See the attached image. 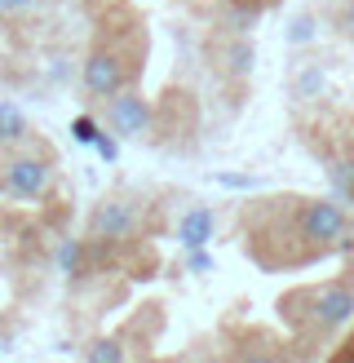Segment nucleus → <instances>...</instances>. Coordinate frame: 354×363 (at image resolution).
I'll use <instances>...</instances> for the list:
<instances>
[{"mask_svg": "<svg viewBox=\"0 0 354 363\" xmlns=\"http://www.w3.org/2000/svg\"><path fill=\"white\" fill-rule=\"evenodd\" d=\"M279 311L301 337L336 333L354 315V279H328V284L292 288V293L279 297Z\"/></svg>", "mask_w": 354, "mask_h": 363, "instance_id": "f257e3e1", "label": "nucleus"}, {"mask_svg": "<svg viewBox=\"0 0 354 363\" xmlns=\"http://www.w3.org/2000/svg\"><path fill=\"white\" fill-rule=\"evenodd\" d=\"M142 76V62H133L124 49L98 40L84 58V71H80V84L88 98H115L120 89H133V80Z\"/></svg>", "mask_w": 354, "mask_h": 363, "instance_id": "f03ea898", "label": "nucleus"}, {"mask_svg": "<svg viewBox=\"0 0 354 363\" xmlns=\"http://www.w3.org/2000/svg\"><path fill=\"white\" fill-rule=\"evenodd\" d=\"M292 217H297V226L301 235L314 244V248H324V252H341L350 248V217L341 204H332V199H319V195H306V199H297L292 204Z\"/></svg>", "mask_w": 354, "mask_h": 363, "instance_id": "7ed1b4c3", "label": "nucleus"}, {"mask_svg": "<svg viewBox=\"0 0 354 363\" xmlns=\"http://www.w3.org/2000/svg\"><path fill=\"white\" fill-rule=\"evenodd\" d=\"M142 204H133L129 195H106L88 213V240H111V244H129L142 240Z\"/></svg>", "mask_w": 354, "mask_h": 363, "instance_id": "20e7f679", "label": "nucleus"}, {"mask_svg": "<svg viewBox=\"0 0 354 363\" xmlns=\"http://www.w3.org/2000/svg\"><path fill=\"white\" fill-rule=\"evenodd\" d=\"M49 182H53L49 151H40V155L23 151V155H9L0 164V195H9V199H35L49 191Z\"/></svg>", "mask_w": 354, "mask_h": 363, "instance_id": "39448f33", "label": "nucleus"}, {"mask_svg": "<svg viewBox=\"0 0 354 363\" xmlns=\"http://www.w3.org/2000/svg\"><path fill=\"white\" fill-rule=\"evenodd\" d=\"M155 116H159V142H173V147H182V142L200 129V106H195V98L186 94V89H169L164 102L155 106Z\"/></svg>", "mask_w": 354, "mask_h": 363, "instance_id": "423d86ee", "label": "nucleus"}, {"mask_svg": "<svg viewBox=\"0 0 354 363\" xmlns=\"http://www.w3.org/2000/svg\"><path fill=\"white\" fill-rule=\"evenodd\" d=\"M106 120H111V129L120 138H147L151 124H155V106L147 98L124 94V89H120L115 98H106Z\"/></svg>", "mask_w": 354, "mask_h": 363, "instance_id": "0eeeda50", "label": "nucleus"}, {"mask_svg": "<svg viewBox=\"0 0 354 363\" xmlns=\"http://www.w3.org/2000/svg\"><path fill=\"white\" fill-rule=\"evenodd\" d=\"M212 53H217V67L222 71H235V76H248L253 71V40L248 35H222V40H212Z\"/></svg>", "mask_w": 354, "mask_h": 363, "instance_id": "6e6552de", "label": "nucleus"}, {"mask_svg": "<svg viewBox=\"0 0 354 363\" xmlns=\"http://www.w3.org/2000/svg\"><path fill=\"white\" fill-rule=\"evenodd\" d=\"M177 240L186 248H204L212 240V208H190L182 217V226H177Z\"/></svg>", "mask_w": 354, "mask_h": 363, "instance_id": "1a4fd4ad", "label": "nucleus"}, {"mask_svg": "<svg viewBox=\"0 0 354 363\" xmlns=\"http://www.w3.org/2000/svg\"><path fill=\"white\" fill-rule=\"evenodd\" d=\"M58 270L67 279H84V240H62L58 244Z\"/></svg>", "mask_w": 354, "mask_h": 363, "instance_id": "9d476101", "label": "nucleus"}, {"mask_svg": "<svg viewBox=\"0 0 354 363\" xmlns=\"http://www.w3.org/2000/svg\"><path fill=\"white\" fill-rule=\"evenodd\" d=\"M0 138L5 142H23L27 138V120H23V111H18L13 102H0Z\"/></svg>", "mask_w": 354, "mask_h": 363, "instance_id": "9b49d317", "label": "nucleus"}, {"mask_svg": "<svg viewBox=\"0 0 354 363\" xmlns=\"http://www.w3.org/2000/svg\"><path fill=\"white\" fill-rule=\"evenodd\" d=\"M84 359H88V363H124V346L106 337V341H93V346L84 350Z\"/></svg>", "mask_w": 354, "mask_h": 363, "instance_id": "f8f14e48", "label": "nucleus"}, {"mask_svg": "<svg viewBox=\"0 0 354 363\" xmlns=\"http://www.w3.org/2000/svg\"><path fill=\"white\" fill-rule=\"evenodd\" d=\"M230 363H292L283 350H275V346H253V350H239Z\"/></svg>", "mask_w": 354, "mask_h": 363, "instance_id": "ddd939ff", "label": "nucleus"}, {"mask_svg": "<svg viewBox=\"0 0 354 363\" xmlns=\"http://www.w3.org/2000/svg\"><path fill=\"white\" fill-rule=\"evenodd\" d=\"M292 89L297 94H319V89H324V71L319 67H297L292 71Z\"/></svg>", "mask_w": 354, "mask_h": 363, "instance_id": "4468645a", "label": "nucleus"}, {"mask_svg": "<svg viewBox=\"0 0 354 363\" xmlns=\"http://www.w3.org/2000/svg\"><path fill=\"white\" fill-rule=\"evenodd\" d=\"M71 133H76V142H84V147H93V142L102 138L98 120H88V116H76V124H71Z\"/></svg>", "mask_w": 354, "mask_h": 363, "instance_id": "2eb2a0df", "label": "nucleus"}, {"mask_svg": "<svg viewBox=\"0 0 354 363\" xmlns=\"http://www.w3.org/2000/svg\"><path fill=\"white\" fill-rule=\"evenodd\" d=\"M336 27H341L346 35H354V0H346V5H336Z\"/></svg>", "mask_w": 354, "mask_h": 363, "instance_id": "dca6fc26", "label": "nucleus"}, {"mask_svg": "<svg viewBox=\"0 0 354 363\" xmlns=\"http://www.w3.org/2000/svg\"><path fill=\"white\" fill-rule=\"evenodd\" d=\"M40 0H0V13H31Z\"/></svg>", "mask_w": 354, "mask_h": 363, "instance_id": "f3484780", "label": "nucleus"}, {"mask_svg": "<svg viewBox=\"0 0 354 363\" xmlns=\"http://www.w3.org/2000/svg\"><path fill=\"white\" fill-rule=\"evenodd\" d=\"M288 35H292V40H310V35H314V23H310L306 13H301L297 23H292V31H288Z\"/></svg>", "mask_w": 354, "mask_h": 363, "instance_id": "a211bd4d", "label": "nucleus"}, {"mask_svg": "<svg viewBox=\"0 0 354 363\" xmlns=\"http://www.w3.org/2000/svg\"><path fill=\"white\" fill-rule=\"evenodd\" d=\"M328 363H354V333L341 341V346H336V354H332Z\"/></svg>", "mask_w": 354, "mask_h": 363, "instance_id": "6ab92c4d", "label": "nucleus"}, {"mask_svg": "<svg viewBox=\"0 0 354 363\" xmlns=\"http://www.w3.org/2000/svg\"><path fill=\"white\" fill-rule=\"evenodd\" d=\"M190 270H195V275H204V270H212V257H208L204 248H190Z\"/></svg>", "mask_w": 354, "mask_h": 363, "instance_id": "aec40b11", "label": "nucleus"}, {"mask_svg": "<svg viewBox=\"0 0 354 363\" xmlns=\"http://www.w3.org/2000/svg\"><path fill=\"white\" fill-rule=\"evenodd\" d=\"M93 151H98L102 160H115V142H111V138H106V133H102V138L93 142Z\"/></svg>", "mask_w": 354, "mask_h": 363, "instance_id": "412c9836", "label": "nucleus"}, {"mask_svg": "<svg viewBox=\"0 0 354 363\" xmlns=\"http://www.w3.org/2000/svg\"><path fill=\"white\" fill-rule=\"evenodd\" d=\"M200 363H217V359H200Z\"/></svg>", "mask_w": 354, "mask_h": 363, "instance_id": "4be33fe9", "label": "nucleus"}, {"mask_svg": "<svg viewBox=\"0 0 354 363\" xmlns=\"http://www.w3.org/2000/svg\"><path fill=\"white\" fill-rule=\"evenodd\" d=\"M0 147H5V138H0Z\"/></svg>", "mask_w": 354, "mask_h": 363, "instance_id": "5701e85b", "label": "nucleus"}, {"mask_svg": "<svg viewBox=\"0 0 354 363\" xmlns=\"http://www.w3.org/2000/svg\"><path fill=\"white\" fill-rule=\"evenodd\" d=\"M147 363H155V359H147Z\"/></svg>", "mask_w": 354, "mask_h": 363, "instance_id": "b1692460", "label": "nucleus"}]
</instances>
